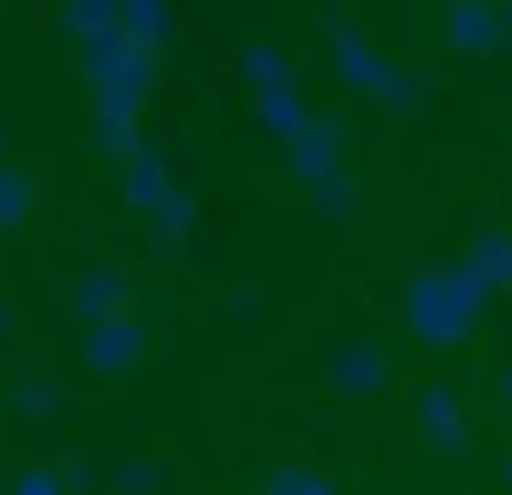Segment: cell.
<instances>
[{
  "mask_svg": "<svg viewBox=\"0 0 512 495\" xmlns=\"http://www.w3.org/2000/svg\"><path fill=\"white\" fill-rule=\"evenodd\" d=\"M94 138H100V149L111 154V160H133V143H138V121L127 116V110H100V127H94Z\"/></svg>",
  "mask_w": 512,
  "mask_h": 495,
  "instance_id": "6",
  "label": "cell"
},
{
  "mask_svg": "<svg viewBox=\"0 0 512 495\" xmlns=\"http://www.w3.org/2000/svg\"><path fill=\"white\" fill-rule=\"evenodd\" d=\"M6 495H67L61 490V473L56 468H28V473H17L12 479V490Z\"/></svg>",
  "mask_w": 512,
  "mask_h": 495,
  "instance_id": "9",
  "label": "cell"
},
{
  "mask_svg": "<svg viewBox=\"0 0 512 495\" xmlns=\"http://www.w3.org/2000/svg\"><path fill=\"white\" fill-rule=\"evenodd\" d=\"M50 402H56V385H50L45 374H34V380H23L12 391V407H23V413H45Z\"/></svg>",
  "mask_w": 512,
  "mask_h": 495,
  "instance_id": "10",
  "label": "cell"
},
{
  "mask_svg": "<svg viewBox=\"0 0 512 495\" xmlns=\"http://www.w3.org/2000/svg\"><path fill=\"white\" fill-rule=\"evenodd\" d=\"M160 484V473H155V462H122V473H116V490H155Z\"/></svg>",
  "mask_w": 512,
  "mask_h": 495,
  "instance_id": "11",
  "label": "cell"
},
{
  "mask_svg": "<svg viewBox=\"0 0 512 495\" xmlns=\"http://www.w3.org/2000/svg\"><path fill=\"white\" fill-rule=\"evenodd\" d=\"M83 66H89L105 110H127V116H133L138 94H144L149 77H155V55L138 50V44L122 39V33H105V39L83 44Z\"/></svg>",
  "mask_w": 512,
  "mask_h": 495,
  "instance_id": "1",
  "label": "cell"
},
{
  "mask_svg": "<svg viewBox=\"0 0 512 495\" xmlns=\"http://www.w3.org/2000/svg\"><path fill=\"white\" fill-rule=\"evenodd\" d=\"M149 220H155V226L166 231V237H177V231L193 220V209H188V198H182V193H166L155 209H149Z\"/></svg>",
  "mask_w": 512,
  "mask_h": 495,
  "instance_id": "8",
  "label": "cell"
},
{
  "mask_svg": "<svg viewBox=\"0 0 512 495\" xmlns=\"http://www.w3.org/2000/svg\"><path fill=\"white\" fill-rule=\"evenodd\" d=\"M0 330H6V303H0Z\"/></svg>",
  "mask_w": 512,
  "mask_h": 495,
  "instance_id": "12",
  "label": "cell"
},
{
  "mask_svg": "<svg viewBox=\"0 0 512 495\" xmlns=\"http://www.w3.org/2000/svg\"><path fill=\"white\" fill-rule=\"evenodd\" d=\"M138 352H144V330L127 325V319H105V325H94L89 341H83V358H89L94 369H105V374L133 369Z\"/></svg>",
  "mask_w": 512,
  "mask_h": 495,
  "instance_id": "2",
  "label": "cell"
},
{
  "mask_svg": "<svg viewBox=\"0 0 512 495\" xmlns=\"http://www.w3.org/2000/svg\"><path fill=\"white\" fill-rule=\"evenodd\" d=\"M61 22H72V33H78L83 44H94V39H105V33H116V6H67Z\"/></svg>",
  "mask_w": 512,
  "mask_h": 495,
  "instance_id": "7",
  "label": "cell"
},
{
  "mask_svg": "<svg viewBox=\"0 0 512 495\" xmlns=\"http://www.w3.org/2000/svg\"><path fill=\"white\" fill-rule=\"evenodd\" d=\"M127 303V275L122 270H94L78 281V297H72V308H78L83 319H94V325H105V319H116Z\"/></svg>",
  "mask_w": 512,
  "mask_h": 495,
  "instance_id": "3",
  "label": "cell"
},
{
  "mask_svg": "<svg viewBox=\"0 0 512 495\" xmlns=\"http://www.w3.org/2000/svg\"><path fill=\"white\" fill-rule=\"evenodd\" d=\"M34 215V176L0 160V226H23Z\"/></svg>",
  "mask_w": 512,
  "mask_h": 495,
  "instance_id": "5",
  "label": "cell"
},
{
  "mask_svg": "<svg viewBox=\"0 0 512 495\" xmlns=\"http://www.w3.org/2000/svg\"><path fill=\"white\" fill-rule=\"evenodd\" d=\"M166 193H171L166 160H160L155 149H138L133 160H127V204H133V209H155Z\"/></svg>",
  "mask_w": 512,
  "mask_h": 495,
  "instance_id": "4",
  "label": "cell"
}]
</instances>
